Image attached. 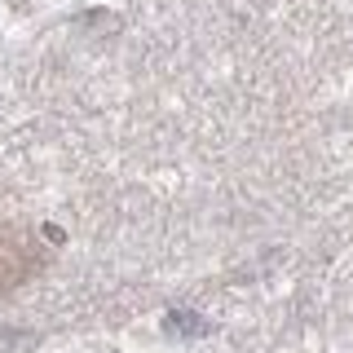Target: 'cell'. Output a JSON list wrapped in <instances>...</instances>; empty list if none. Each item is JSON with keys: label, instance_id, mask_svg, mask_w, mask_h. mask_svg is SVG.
Masks as SVG:
<instances>
[{"label": "cell", "instance_id": "cell-1", "mask_svg": "<svg viewBox=\"0 0 353 353\" xmlns=\"http://www.w3.org/2000/svg\"><path fill=\"white\" fill-rule=\"evenodd\" d=\"M27 274V243L18 239H0V287L18 283Z\"/></svg>", "mask_w": 353, "mask_h": 353}]
</instances>
